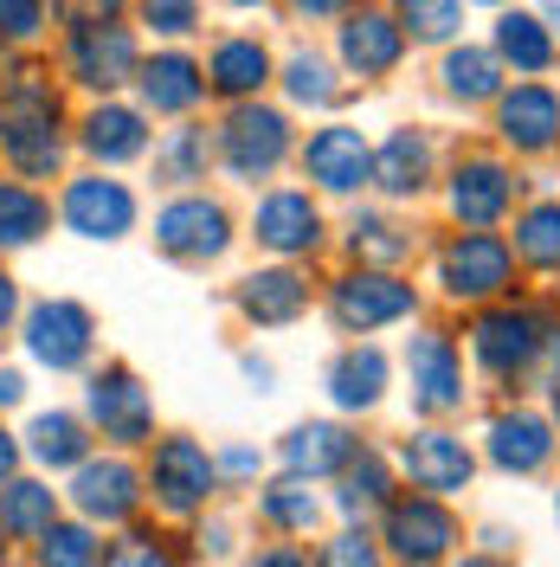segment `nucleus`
<instances>
[{
    "mask_svg": "<svg viewBox=\"0 0 560 567\" xmlns=\"http://www.w3.org/2000/svg\"><path fill=\"white\" fill-rule=\"evenodd\" d=\"M226 7H265V0H226Z\"/></svg>",
    "mask_w": 560,
    "mask_h": 567,
    "instance_id": "59",
    "label": "nucleus"
},
{
    "mask_svg": "<svg viewBox=\"0 0 560 567\" xmlns=\"http://www.w3.org/2000/svg\"><path fill=\"white\" fill-rule=\"evenodd\" d=\"M0 162L20 181H59L65 168V110L52 78L20 65L0 91Z\"/></svg>",
    "mask_w": 560,
    "mask_h": 567,
    "instance_id": "1",
    "label": "nucleus"
},
{
    "mask_svg": "<svg viewBox=\"0 0 560 567\" xmlns=\"http://www.w3.org/2000/svg\"><path fill=\"white\" fill-rule=\"evenodd\" d=\"M20 349L45 374H84L97 361V317L77 297H39L20 317Z\"/></svg>",
    "mask_w": 560,
    "mask_h": 567,
    "instance_id": "9",
    "label": "nucleus"
},
{
    "mask_svg": "<svg viewBox=\"0 0 560 567\" xmlns=\"http://www.w3.org/2000/svg\"><path fill=\"white\" fill-rule=\"evenodd\" d=\"M52 233V200L39 194L33 181L7 175L0 181V251H27Z\"/></svg>",
    "mask_w": 560,
    "mask_h": 567,
    "instance_id": "33",
    "label": "nucleus"
},
{
    "mask_svg": "<svg viewBox=\"0 0 560 567\" xmlns=\"http://www.w3.org/2000/svg\"><path fill=\"white\" fill-rule=\"evenodd\" d=\"M554 516H560V491H554Z\"/></svg>",
    "mask_w": 560,
    "mask_h": 567,
    "instance_id": "61",
    "label": "nucleus"
},
{
    "mask_svg": "<svg viewBox=\"0 0 560 567\" xmlns=\"http://www.w3.org/2000/svg\"><path fill=\"white\" fill-rule=\"evenodd\" d=\"M7 567H13V561H7ZM27 567H33V561H27Z\"/></svg>",
    "mask_w": 560,
    "mask_h": 567,
    "instance_id": "62",
    "label": "nucleus"
},
{
    "mask_svg": "<svg viewBox=\"0 0 560 567\" xmlns=\"http://www.w3.org/2000/svg\"><path fill=\"white\" fill-rule=\"evenodd\" d=\"M452 567H516V561H509V555H484V548H477V555H457Z\"/></svg>",
    "mask_w": 560,
    "mask_h": 567,
    "instance_id": "55",
    "label": "nucleus"
},
{
    "mask_svg": "<svg viewBox=\"0 0 560 567\" xmlns=\"http://www.w3.org/2000/svg\"><path fill=\"white\" fill-rule=\"evenodd\" d=\"M516 265L528 271H554L560 278V200H535L516 213Z\"/></svg>",
    "mask_w": 560,
    "mask_h": 567,
    "instance_id": "40",
    "label": "nucleus"
},
{
    "mask_svg": "<svg viewBox=\"0 0 560 567\" xmlns=\"http://www.w3.org/2000/svg\"><path fill=\"white\" fill-rule=\"evenodd\" d=\"M393 471L425 496H445L452 503L457 491H470V477H477V445L452 432V425H413L406 439H400V452H393Z\"/></svg>",
    "mask_w": 560,
    "mask_h": 567,
    "instance_id": "12",
    "label": "nucleus"
},
{
    "mask_svg": "<svg viewBox=\"0 0 560 567\" xmlns=\"http://www.w3.org/2000/svg\"><path fill=\"white\" fill-rule=\"evenodd\" d=\"M20 400H27V374L20 368H0V413H13Z\"/></svg>",
    "mask_w": 560,
    "mask_h": 567,
    "instance_id": "53",
    "label": "nucleus"
},
{
    "mask_svg": "<svg viewBox=\"0 0 560 567\" xmlns=\"http://www.w3.org/2000/svg\"><path fill=\"white\" fill-rule=\"evenodd\" d=\"M77 148H84L97 168L142 162V155H148V110L116 104V97H97V104L77 116Z\"/></svg>",
    "mask_w": 560,
    "mask_h": 567,
    "instance_id": "23",
    "label": "nucleus"
},
{
    "mask_svg": "<svg viewBox=\"0 0 560 567\" xmlns=\"http://www.w3.org/2000/svg\"><path fill=\"white\" fill-rule=\"evenodd\" d=\"M400 13V27H406V39H457V27H464V0H400L393 7Z\"/></svg>",
    "mask_w": 560,
    "mask_h": 567,
    "instance_id": "42",
    "label": "nucleus"
},
{
    "mask_svg": "<svg viewBox=\"0 0 560 567\" xmlns=\"http://www.w3.org/2000/svg\"><path fill=\"white\" fill-rule=\"evenodd\" d=\"M212 464H219V484H265V452L258 445H219Z\"/></svg>",
    "mask_w": 560,
    "mask_h": 567,
    "instance_id": "47",
    "label": "nucleus"
},
{
    "mask_svg": "<svg viewBox=\"0 0 560 567\" xmlns=\"http://www.w3.org/2000/svg\"><path fill=\"white\" fill-rule=\"evenodd\" d=\"M560 452V432L548 413L535 406H502L490 425H484V458L502 471V477H541Z\"/></svg>",
    "mask_w": 560,
    "mask_h": 567,
    "instance_id": "18",
    "label": "nucleus"
},
{
    "mask_svg": "<svg viewBox=\"0 0 560 567\" xmlns=\"http://www.w3.org/2000/svg\"><path fill=\"white\" fill-rule=\"evenodd\" d=\"M59 7H65L71 20H116L123 0H59Z\"/></svg>",
    "mask_w": 560,
    "mask_h": 567,
    "instance_id": "52",
    "label": "nucleus"
},
{
    "mask_svg": "<svg viewBox=\"0 0 560 567\" xmlns=\"http://www.w3.org/2000/svg\"><path fill=\"white\" fill-rule=\"evenodd\" d=\"M200 20H207L200 0H142V27L155 39H187L200 33Z\"/></svg>",
    "mask_w": 560,
    "mask_h": 567,
    "instance_id": "45",
    "label": "nucleus"
},
{
    "mask_svg": "<svg viewBox=\"0 0 560 567\" xmlns=\"http://www.w3.org/2000/svg\"><path fill=\"white\" fill-rule=\"evenodd\" d=\"M413 226H400V219H386V213H354L349 226V258L354 265H374V271H400L406 258H413Z\"/></svg>",
    "mask_w": 560,
    "mask_h": 567,
    "instance_id": "35",
    "label": "nucleus"
},
{
    "mask_svg": "<svg viewBox=\"0 0 560 567\" xmlns=\"http://www.w3.org/2000/svg\"><path fill=\"white\" fill-rule=\"evenodd\" d=\"M354 439L342 420H303V425H290L278 439V464H283V477H303V484H335V471L354 458Z\"/></svg>",
    "mask_w": 560,
    "mask_h": 567,
    "instance_id": "25",
    "label": "nucleus"
},
{
    "mask_svg": "<svg viewBox=\"0 0 560 567\" xmlns=\"http://www.w3.org/2000/svg\"><path fill=\"white\" fill-rule=\"evenodd\" d=\"M406 381H413V413L419 420H452L464 413V400H470V381H464V349H457L452 329H419L413 342H406Z\"/></svg>",
    "mask_w": 560,
    "mask_h": 567,
    "instance_id": "15",
    "label": "nucleus"
},
{
    "mask_svg": "<svg viewBox=\"0 0 560 567\" xmlns=\"http://www.w3.org/2000/svg\"><path fill=\"white\" fill-rule=\"evenodd\" d=\"M59 516H65V491H52L45 471H20V477L0 484V535L13 548H33Z\"/></svg>",
    "mask_w": 560,
    "mask_h": 567,
    "instance_id": "29",
    "label": "nucleus"
},
{
    "mask_svg": "<svg viewBox=\"0 0 560 567\" xmlns=\"http://www.w3.org/2000/svg\"><path fill=\"white\" fill-rule=\"evenodd\" d=\"M239 567H315V561H310V548H297V542H265Z\"/></svg>",
    "mask_w": 560,
    "mask_h": 567,
    "instance_id": "48",
    "label": "nucleus"
},
{
    "mask_svg": "<svg viewBox=\"0 0 560 567\" xmlns=\"http://www.w3.org/2000/svg\"><path fill=\"white\" fill-rule=\"evenodd\" d=\"M20 471H27V445H20V432H13V425L0 420V484H7V477H20Z\"/></svg>",
    "mask_w": 560,
    "mask_h": 567,
    "instance_id": "50",
    "label": "nucleus"
},
{
    "mask_svg": "<svg viewBox=\"0 0 560 567\" xmlns=\"http://www.w3.org/2000/svg\"><path fill=\"white\" fill-rule=\"evenodd\" d=\"M322 207H315L303 187H271V194H258V207H251V239L283 258V265H297V258H315L322 251Z\"/></svg>",
    "mask_w": 560,
    "mask_h": 567,
    "instance_id": "17",
    "label": "nucleus"
},
{
    "mask_svg": "<svg viewBox=\"0 0 560 567\" xmlns=\"http://www.w3.org/2000/svg\"><path fill=\"white\" fill-rule=\"evenodd\" d=\"M207 84L219 97H232V104H251L271 84V45L251 33H226L207 59Z\"/></svg>",
    "mask_w": 560,
    "mask_h": 567,
    "instance_id": "31",
    "label": "nucleus"
},
{
    "mask_svg": "<svg viewBox=\"0 0 560 567\" xmlns=\"http://www.w3.org/2000/svg\"><path fill=\"white\" fill-rule=\"evenodd\" d=\"M232 207L212 194H175L155 213V251H168L175 265H219L232 251Z\"/></svg>",
    "mask_w": 560,
    "mask_h": 567,
    "instance_id": "14",
    "label": "nucleus"
},
{
    "mask_svg": "<svg viewBox=\"0 0 560 567\" xmlns=\"http://www.w3.org/2000/svg\"><path fill=\"white\" fill-rule=\"evenodd\" d=\"M7 555H13V542H7V535H0V567H7Z\"/></svg>",
    "mask_w": 560,
    "mask_h": 567,
    "instance_id": "58",
    "label": "nucleus"
},
{
    "mask_svg": "<svg viewBox=\"0 0 560 567\" xmlns=\"http://www.w3.org/2000/svg\"><path fill=\"white\" fill-rule=\"evenodd\" d=\"M335 52H342V65L354 78H393L400 59H406V27L386 7H349L342 33H335Z\"/></svg>",
    "mask_w": 560,
    "mask_h": 567,
    "instance_id": "21",
    "label": "nucleus"
},
{
    "mask_svg": "<svg viewBox=\"0 0 560 567\" xmlns=\"http://www.w3.org/2000/svg\"><path fill=\"white\" fill-rule=\"evenodd\" d=\"M548 420H554V432H560V381L548 388Z\"/></svg>",
    "mask_w": 560,
    "mask_h": 567,
    "instance_id": "57",
    "label": "nucleus"
},
{
    "mask_svg": "<svg viewBox=\"0 0 560 567\" xmlns=\"http://www.w3.org/2000/svg\"><path fill=\"white\" fill-rule=\"evenodd\" d=\"M136 91H142V110H155V116H194V110L207 104V65L194 59V52H155V59H142L136 65Z\"/></svg>",
    "mask_w": 560,
    "mask_h": 567,
    "instance_id": "24",
    "label": "nucleus"
},
{
    "mask_svg": "<svg viewBox=\"0 0 560 567\" xmlns=\"http://www.w3.org/2000/svg\"><path fill=\"white\" fill-rule=\"evenodd\" d=\"M207 168H212V136L200 123H180L155 142V181L162 187H194V181H207Z\"/></svg>",
    "mask_w": 560,
    "mask_h": 567,
    "instance_id": "38",
    "label": "nucleus"
},
{
    "mask_svg": "<svg viewBox=\"0 0 560 567\" xmlns=\"http://www.w3.org/2000/svg\"><path fill=\"white\" fill-rule=\"evenodd\" d=\"M59 219H65V233L91 239V246H116L136 233L142 200L129 181H116L110 168H91V175H71L59 187Z\"/></svg>",
    "mask_w": 560,
    "mask_h": 567,
    "instance_id": "11",
    "label": "nucleus"
},
{
    "mask_svg": "<svg viewBox=\"0 0 560 567\" xmlns=\"http://www.w3.org/2000/svg\"><path fill=\"white\" fill-rule=\"evenodd\" d=\"M142 491L162 523H200L219 496V464L194 432H155L142 445Z\"/></svg>",
    "mask_w": 560,
    "mask_h": 567,
    "instance_id": "2",
    "label": "nucleus"
},
{
    "mask_svg": "<svg viewBox=\"0 0 560 567\" xmlns=\"http://www.w3.org/2000/svg\"><path fill=\"white\" fill-rule=\"evenodd\" d=\"M541 349H548V317L528 310V303H484L470 317V361L490 374L496 388H516L541 368Z\"/></svg>",
    "mask_w": 560,
    "mask_h": 567,
    "instance_id": "5",
    "label": "nucleus"
},
{
    "mask_svg": "<svg viewBox=\"0 0 560 567\" xmlns=\"http://www.w3.org/2000/svg\"><path fill=\"white\" fill-rule=\"evenodd\" d=\"M381 548L393 567H452V555L464 548V523L445 496L406 491L381 509Z\"/></svg>",
    "mask_w": 560,
    "mask_h": 567,
    "instance_id": "6",
    "label": "nucleus"
},
{
    "mask_svg": "<svg viewBox=\"0 0 560 567\" xmlns=\"http://www.w3.org/2000/svg\"><path fill=\"white\" fill-rule=\"evenodd\" d=\"M239 368H246V381H251V388H258V393H271V381H278V368H271L265 354H246Z\"/></svg>",
    "mask_w": 560,
    "mask_h": 567,
    "instance_id": "54",
    "label": "nucleus"
},
{
    "mask_svg": "<svg viewBox=\"0 0 560 567\" xmlns=\"http://www.w3.org/2000/svg\"><path fill=\"white\" fill-rule=\"evenodd\" d=\"M386 381H393V361H386V349H374V342H349V349L329 361L322 393H329V406H335V413L361 420V413H374V406L386 400Z\"/></svg>",
    "mask_w": 560,
    "mask_h": 567,
    "instance_id": "27",
    "label": "nucleus"
},
{
    "mask_svg": "<svg viewBox=\"0 0 560 567\" xmlns=\"http://www.w3.org/2000/svg\"><path fill=\"white\" fill-rule=\"evenodd\" d=\"M516 168L502 162V155H464L452 168V181H445V207H452V219L464 226V233H496L509 213H516Z\"/></svg>",
    "mask_w": 560,
    "mask_h": 567,
    "instance_id": "16",
    "label": "nucleus"
},
{
    "mask_svg": "<svg viewBox=\"0 0 560 567\" xmlns=\"http://www.w3.org/2000/svg\"><path fill=\"white\" fill-rule=\"evenodd\" d=\"M432 284L452 303H470V310L502 303L516 290V246L502 233H452L432 251Z\"/></svg>",
    "mask_w": 560,
    "mask_h": 567,
    "instance_id": "4",
    "label": "nucleus"
},
{
    "mask_svg": "<svg viewBox=\"0 0 560 567\" xmlns=\"http://www.w3.org/2000/svg\"><path fill=\"white\" fill-rule=\"evenodd\" d=\"M283 97L297 110H329L342 97V84H335V65L322 59V52H290L283 59Z\"/></svg>",
    "mask_w": 560,
    "mask_h": 567,
    "instance_id": "41",
    "label": "nucleus"
},
{
    "mask_svg": "<svg viewBox=\"0 0 560 567\" xmlns=\"http://www.w3.org/2000/svg\"><path fill=\"white\" fill-rule=\"evenodd\" d=\"M20 317H27V297H20V278L0 265V336H13L20 329Z\"/></svg>",
    "mask_w": 560,
    "mask_h": 567,
    "instance_id": "49",
    "label": "nucleus"
},
{
    "mask_svg": "<svg viewBox=\"0 0 560 567\" xmlns=\"http://www.w3.org/2000/svg\"><path fill=\"white\" fill-rule=\"evenodd\" d=\"M438 78H445V91L457 104H496L502 97V59L490 45H452Z\"/></svg>",
    "mask_w": 560,
    "mask_h": 567,
    "instance_id": "37",
    "label": "nucleus"
},
{
    "mask_svg": "<svg viewBox=\"0 0 560 567\" xmlns=\"http://www.w3.org/2000/svg\"><path fill=\"white\" fill-rule=\"evenodd\" d=\"M142 503H148V491H142L136 452H91V458L65 477V509L84 516L91 529H110V535L129 529L142 516Z\"/></svg>",
    "mask_w": 560,
    "mask_h": 567,
    "instance_id": "8",
    "label": "nucleus"
},
{
    "mask_svg": "<svg viewBox=\"0 0 560 567\" xmlns=\"http://www.w3.org/2000/svg\"><path fill=\"white\" fill-rule=\"evenodd\" d=\"M84 425L97 432L104 452H142L162 425H155V393L129 361H104V368H84Z\"/></svg>",
    "mask_w": 560,
    "mask_h": 567,
    "instance_id": "3",
    "label": "nucleus"
},
{
    "mask_svg": "<svg viewBox=\"0 0 560 567\" xmlns=\"http://www.w3.org/2000/svg\"><path fill=\"white\" fill-rule=\"evenodd\" d=\"M33 567H104V529H91L84 516H59L33 542Z\"/></svg>",
    "mask_w": 560,
    "mask_h": 567,
    "instance_id": "39",
    "label": "nucleus"
},
{
    "mask_svg": "<svg viewBox=\"0 0 560 567\" xmlns=\"http://www.w3.org/2000/svg\"><path fill=\"white\" fill-rule=\"evenodd\" d=\"M432 136L425 130H386V142L374 148V187H381L386 200H419L425 187H432Z\"/></svg>",
    "mask_w": 560,
    "mask_h": 567,
    "instance_id": "30",
    "label": "nucleus"
},
{
    "mask_svg": "<svg viewBox=\"0 0 560 567\" xmlns=\"http://www.w3.org/2000/svg\"><path fill=\"white\" fill-rule=\"evenodd\" d=\"M477 7H509V0H477Z\"/></svg>",
    "mask_w": 560,
    "mask_h": 567,
    "instance_id": "60",
    "label": "nucleus"
},
{
    "mask_svg": "<svg viewBox=\"0 0 560 567\" xmlns=\"http://www.w3.org/2000/svg\"><path fill=\"white\" fill-rule=\"evenodd\" d=\"M496 136L516 155H548L560 148V91L554 84H516L496 97Z\"/></svg>",
    "mask_w": 560,
    "mask_h": 567,
    "instance_id": "22",
    "label": "nucleus"
},
{
    "mask_svg": "<svg viewBox=\"0 0 560 567\" xmlns=\"http://www.w3.org/2000/svg\"><path fill=\"white\" fill-rule=\"evenodd\" d=\"M52 7L59 0H0V39L7 45H39L52 27Z\"/></svg>",
    "mask_w": 560,
    "mask_h": 567,
    "instance_id": "44",
    "label": "nucleus"
},
{
    "mask_svg": "<svg viewBox=\"0 0 560 567\" xmlns=\"http://www.w3.org/2000/svg\"><path fill=\"white\" fill-rule=\"evenodd\" d=\"M541 20H548V33L560 39V0H541Z\"/></svg>",
    "mask_w": 560,
    "mask_h": 567,
    "instance_id": "56",
    "label": "nucleus"
},
{
    "mask_svg": "<svg viewBox=\"0 0 560 567\" xmlns=\"http://www.w3.org/2000/svg\"><path fill=\"white\" fill-rule=\"evenodd\" d=\"M136 65H142L136 27H123V20H71V33H65L71 84H84V91L110 97V91L136 84Z\"/></svg>",
    "mask_w": 560,
    "mask_h": 567,
    "instance_id": "13",
    "label": "nucleus"
},
{
    "mask_svg": "<svg viewBox=\"0 0 560 567\" xmlns=\"http://www.w3.org/2000/svg\"><path fill=\"white\" fill-rule=\"evenodd\" d=\"M20 445H27V464H33V471H45V477H71L77 464L97 452V432L84 425V413H71V406H45V413L27 420Z\"/></svg>",
    "mask_w": 560,
    "mask_h": 567,
    "instance_id": "26",
    "label": "nucleus"
},
{
    "mask_svg": "<svg viewBox=\"0 0 560 567\" xmlns=\"http://www.w3.org/2000/svg\"><path fill=\"white\" fill-rule=\"evenodd\" d=\"M187 542H194V561H232V555H239V529H232L226 516H212V509L194 523Z\"/></svg>",
    "mask_w": 560,
    "mask_h": 567,
    "instance_id": "46",
    "label": "nucleus"
},
{
    "mask_svg": "<svg viewBox=\"0 0 560 567\" xmlns=\"http://www.w3.org/2000/svg\"><path fill=\"white\" fill-rule=\"evenodd\" d=\"M258 529L271 535V542H303V535H315L322 529V496H315V484H303V477L258 484Z\"/></svg>",
    "mask_w": 560,
    "mask_h": 567,
    "instance_id": "32",
    "label": "nucleus"
},
{
    "mask_svg": "<svg viewBox=\"0 0 560 567\" xmlns=\"http://www.w3.org/2000/svg\"><path fill=\"white\" fill-rule=\"evenodd\" d=\"M194 548H180V535L155 529V523H129L104 542V567H187Z\"/></svg>",
    "mask_w": 560,
    "mask_h": 567,
    "instance_id": "36",
    "label": "nucleus"
},
{
    "mask_svg": "<svg viewBox=\"0 0 560 567\" xmlns=\"http://www.w3.org/2000/svg\"><path fill=\"white\" fill-rule=\"evenodd\" d=\"M315 567H393L386 561V548H381V535H367L361 523H349V529H335L322 548L310 555Z\"/></svg>",
    "mask_w": 560,
    "mask_h": 567,
    "instance_id": "43",
    "label": "nucleus"
},
{
    "mask_svg": "<svg viewBox=\"0 0 560 567\" xmlns=\"http://www.w3.org/2000/svg\"><path fill=\"white\" fill-rule=\"evenodd\" d=\"M502 65H516L522 78H541V71L554 65V52H560V39L548 33V20L541 13H502L496 20V45H490Z\"/></svg>",
    "mask_w": 560,
    "mask_h": 567,
    "instance_id": "34",
    "label": "nucleus"
},
{
    "mask_svg": "<svg viewBox=\"0 0 560 567\" xmlns=\"http://www.w3.org/2000/svg\"><path fill=\"white\" fill-rule=\"evenodd\" d=\"M393 496H400V471H393V458H386L381 445H354V458L335 471V516L367 529Z\"/></svg>",
    "mask_w": 560,
    "mask_h": 567,
    "instance_id": "28",
    "label": "nucleus"
},
{
    "mask_svg": "<svg viewBox=\"0 0 560 567\" xmlns=\"http://www.w3.org/2000/svg\"><path fill=\"white\" fill-rule=\"evenodd\" d=\"M322 310L342 336H381L393 322L419 317V284L400 278V271H374V265H354L322 290Z\"/></svg>",
    "mask_w": 560,
    "mask_h": 567,
    "instance_id": "7",
    "label": "nucleus"
},
{
    "mask_svg": "<svg viewBox=\"0 0 560 567\" xmlns=\"http://www.w3.org/2000/svg\"><path fill=\"white\" fill-rule=\"evenodd\" d=\"M310 303H315V284L297 265H258V271L232 284V310L251 329H290V322L310 317Z\"/></svg>",
    "mask_w": 560,
    "mask_h": 567,
    "instance_id": "19",
    "label": "nucleus"
},
{
    "mask_svg": "<svg viewBox=\"0 0 560 567\" xmlns=\"http://www.w3.org/2000/svg\"><path fill=\"white\" fill-rule=\"evenodd\" d=\"M354 0H290V13H297V20H342V13H349Z\"/></svg>",
    "mask_w": 560,
    "mask_h": 567,
    "instance_id": "51",
    "label": "nucleus"
},
{
    "mask_svg": "<svg viewBox=\"0 0 560 567\" xmlns=\"http://www.w3.org/2000/svg\"><path fill=\"white\" fill-rule=\"evenodd\" d=\"M212 162L232 181H271L290 162V116L271 104H232L226 123L212 130Z\"/></svg>",
    "mask_w": 560,
    "mask_h": 567,
    "instance_id": "10",
    "label": "nucleus"
},
{
    "mask_svg": "<svg viewBox=\"0 0 560 567\" xmlns=\"http://www.w3.org/2000/svg\"><path fill=\"white\" fill-rule=\"evenodd\" d=\"M297 162H303V181L322 187V194H361V187H374V148H367V136L349 130V123L315 130Z\"/></svg>",
    "mask_w": 560,
    "mask_h": 567,
    "instance_id": "20",
    "label": "nucleus"
}]
</instances>
